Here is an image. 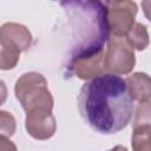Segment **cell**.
<instances>
[{
  "label": "cell",
  "mask_w": 151,
  "mask_h": 151,
  "mask_svg": "<svg viewBox=\"0 0 151 151\" xmlns=\"http://www.w3.org/2000/svg\"><path fill=\"white\" fill-rule=\"evenodd\" d=\"M78 109L92 130L112 134L129 125L133 113V99L125 79L113 73H103L81 86Z\"/></svg>",
  "instance_id": "cell-1"
},
{
  "label": "cell",
  "mask_w": 151,
  "mask_h": 151,
  "mask_svg": "<svg viewBox=\"0 0 151 151\" xmlns=\"http://www.w3.org/2000/svg\"><path fill=\"white\" fill-rule=\"evenodd\" d=\"M67 17L68 48L65 68L83 58L92 57L103 51L110 37L107 8L98 0L60 2Z\"/></svg>",
  "instance_id": "cell-2"
},
{
  "label": "cell",
  "mask_w": 151,
  "mask_h": 151,
  "mask_svg": "<svg viewBox=\"0 0 151 151\" xmlns=\"http://www.w3.org/2000/svg\"><path fill=\"white\" fill-rule=\"evenodd\" d=\"M15 98L26 113L35 110L52 111L53 97L47 87V80L38 72H27L20 76L14 85Z\"/></svg>",
  "instance_id": "cell-3"
},
{
  "label": "cell",
  "mask_w": 151,
  "mask_h": 151,
  "mask_svg": "<svg viewBox=\"0 0 151 151\" xmlns=\"http://www.w3.org/2000/svg\"><path fill=\"white\" fill-rule=\"evenodd\" d=\"M106 52L104 53L105 70L113 74H127L136 64L134 51L125 37L110 35L107 39Z\"/></svg>",
  "instance_id": "cell-4"
},
{
  "label": "cell",
  "mask_w": 151,
  "mask_h": 151,
  "mask_svg": "<svg viewBox=\"0 0 151 151\" xmlns=\"http://www.w3.org/2000/svg\"><path fill=\"white\" fill-rule=\"evenodd\" d=\"M107 8L109 28L113 35L125 37L134 25L137 14V5L127 0H112L105 1Z\"/></svg>",
  "instance_id": "cell-5"
},
{
  "label": "cell",
  "mask_w": 151,
  "mask_h": 151,
  "mask_svg": "<svg viewBox=\"0 0 151 151\" xmlns=\"http://www.w3.org/2000/svg\"><path fill=\"white\" fill-rule=\"evenodd\" d=\"M25 127L27 133L38 140L51 138L57 130V122L52 111L35 110L26 113Z\"/></svg>",
  "instance_id": "cell-6"
},
{
  "label": "cell",
  "mask_w": 151,
  "mask_h": 151,
  "mask_svg": "<svg viewBox=\"0 0 151 151\" xmlns=\"http://www.w3.org/2000/svg\"><path fill=\"white\" fill-rule=\"evenodd\" d=\"M32 44V34L21 24L6 22L0 26V45L17 53L25 52Z\"/></svg>",
  "instance_id": "cell-7"
},
{
  "label": "cell",
  "mask_w": 151,
  "mask_h": 151,
  "mask_svg": "<svg viewBox=\"0 0 151 151\" xmlns=\"http://www.w3.org/2000/svg\"><path fill=\"white\" fill-rule=\"evenodd\" d=\"M104 71H105L104 51H101L92 57L83 58L74 61L66 72L67 74H74L79 79L87 80L99 74H103Z\"/></svg>",
  "instance_id": "cell-8"
},
{
  "label": "cell",
  "mask_w": 151,
  "mask_h": 151,
  "mask_svg": "<svg viewBox=\"0 0 151 151\" xmlns=\"http://www.w3.org/2000/svg\"><path fill=\"white\" fill-rule=\"evenodd\" d=\"M129 93L132 99L142 103L150 101L151 87H150V77L143 72H136L132 76H129L125 80Z\"/></svg>",
  "instance_id": "cell-9"
},
{
  "label": "cell",
  "mask_w": 151,
  "mask_h": 151,
  "mask_svg": "<svg viewBox=\"0 0 151 151\" xmlns=\"http://www.w3.org/2000/svg\"><path fill=\"white\" fill-rule=\"evenodd\" d=\"M150 133H151L150 123L133 125V132H132V138H131L132 150L133 151H151Z\"/></svg>",
  "instance_id": "cell-10"
},
{
  "label": "cell",
  "mask_w": 151,
  "mask_h": 151,
  "mask_svg": "<svg viewBox=\"0 0 151 151\" xmlns=\"http://www.w3.org/2000/svg\"><path fill=\"white\" fill-rule=\"evenodd\" d=\"M126 40L131 45L132 48L138 51H143L149 46V33L145 25L140 22H134L132 28L126 34Z\"/></svg>",
  "instance_id": "cell-11"
},
{
  "label": "cell",
  "mask_w": 151,
  "mask_h": 151,
  "mask_svg": "<svg viewBox=\"0 0 151 151\" xmlns=\"http://www.w3.org/2000/svg\"><path fill=\"white\" fill-rule=\"evenodd\" d=\"M17 130V122L12 113L0 110V134L12 137Z\"/></svg>",
  "instance_id": "cell-12"
},
{
  "label": "cell",
  "mask_w": 151,
  "mask_h": 151,
  "mask_svg": "<svg viewBox=\"0 0 151 151\" xmlns=\"http://www.w3.org/2000/svg\"><path fill=\"white\" fill-rule=\"evenodd\" d=\"M19 53L0 45V70L7 71L14 68L19 61Z\"/></svg>",
  "instance_id": "cell-13"
},
{
  "label": "cell",
  "mask_w": 151,
  "mask_h": 151,
  "mask_svg": "<svg viewBox=\"0 0 151 151\" xmlns=\"http://www.w3.org/2000/svg\"><path fill=\"white\" fill-rule=\"evenodd\" d=\"M0 151H18L15 144L7 137L0 134Z\"/></svg>",
  "instance_id": "cell-14"
},
{
  "label": "cell",
  "mask_w": 151,
  "mask_h": 151,
  "mask_svg": "<svg viewBox=\"0 0 151 151\" xmlns=\"http://www.w3.org/2000/svg\"><path fill=\"white\" fill-rule=\"evenodd\" d=\"M7 87L4 80L0 79V105H2L7 99Z\"/></svg>",
  "instance_id": "cell-15"
},
{
  "label": "cell",
  "mask_w": 151,
  "mask_h": 151,
  "mask_svg": "<svg viewBox=\"0 0 151 151\" xmlns=\"http://www.w3.org/2000/svg\"><path fill=\"white\" fill-rule=\"evenodd\" d=\"M109 151H127V149L125 146H123V145H117V146H114L113 149H111Z\"/></svg>",
  "instance_id": "cell-16"
}]
</instances>
